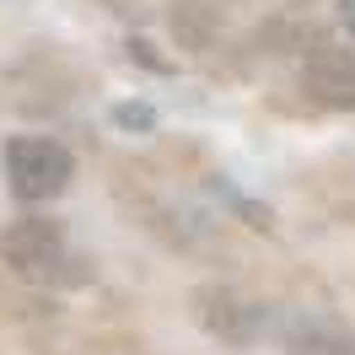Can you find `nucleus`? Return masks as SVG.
<instances>
[{"mask_svg":"<svg viewBox=\"0 0 355 355\" xmlns=\"http://www.w3.org/2000/svg\"><path fill=\"white\" fill-rule=\"evenodd\" d=\"M124 54H130L135 65H146L151 76H173V60H162V54H156V44H146V38H130V44H124Z\"/></svg>","mask_w":355,"mask_h":355,"instance_id":"9","label":"nucleus"},{"mask_svg":"<svg viewBox=\"0 0 355 355\" xmlns=\"http://www.w3.org/2000/svg\"><path fill=\"white\" fill-rule=\"evenodd\" d=\"M296 81L318 108L329 113H355V44L339 33H318L302 44Z\"/></svg>","mask_w":355,"mask_h":355,"instance_id":"4","label":"nucleus"},{"mask_svg":"<svg viewBox=\"0 0 355 355\" xmlns=\"http://www.w3.org/2000/svg\"><path fill=\"white\" fill-rule=\"evenodd\" d=\"M210 189H216V200H226V205H232V216H243V226H253V232H275V216H269L264 205H253L248 194H237V189H232L226 178H216Z\"/></svg>","mask_w":355,"mask_h":355,"instance_id":"8","label":"nucleus"},{"mask_svg":"<svg viewBox=\"0 0 355 355\" xmlns=\"http://www.w3.org/2000/svg\"><path fill=\"white\" fill-rule=\"evenodd\" d=\"M0 264L27 286H54V291L92 280V264L70 248L65 226L49 216H17L0 226Z\"/></svg>","mask_w":355,"mask_h":355,"instance_id":"1","label":"nucleus"},{"mask_svg":"<svg viewBox=\"0 0 355 355\" xmlns=\"http://www.w3.org/2000/svg\"><path fill=\"white\" fill-rule=\"evenodd\" d=\"M108 124L119 135H156L162 113H156L146 97H124V103H113V108H108Z\"/></svg>","mask_w":355,"mask_h":355,"instance_id":"7","label":"nucleus"},{"mask_svg":"<svg viewBox=\"0 0 355 355\" xmlns=\"http://www.w3.org/2000/svg\"><path fill=\"white\" fill-rule=\"evenodd\" d=\"M334 33L355 44V0H334Z\"/></svg>","mask_w":355,"mask_h":355,"instance_id":"10","label":"nucleus"},{"mask_svg":"<svg viewBox=\"0 0 355 355\" xmlns=\"http://www.w3.org/2000/svg\"><path fill=\"white\" fill-rule=\"evenodd\" d=\"M0 173L17 205H49L60 200L76 178V151L60 135H11L0 146Z\"/></svg>","mask_w":355,"mask_h":355,"instance_id":"2","label":"nucleus"},{"mask_svg":"<svg viewBox=\"0 0 355 355\" xmlns=\"http://www.w3.org/2000/svg\"><path fill=\"white\" fill-rule=\"evenodd\" d=\"M194 323H200L210 339H221L232 350H248V345H259L269 329H275V312L264 302H253L248 291L226 286V280H205L194 286Z\"/></svg>","mask_w":355,"mask_h":355,"instance_id":"3","label":"nucleus"},{"mask_svg":"<svg viewBox=\"0 0 355 355\" xmlns=\"http://www.w3.org/2000/svg\"><path fill=\"white\" fill-rule=\"evenodd\" d=\"M167 22H173V38L183 49H205L216 33H221V11H216V6H205V0H173Z\"/></svg>","mask_w":355,"mask_h":355,"instance_id":"6","label":"nucleus"},{"mask_svg":"<svg viewBox=\"0 0 355 355\" xmlns=\"http://www.w3.org/2000/svg\"><path fill=\"white\" fill-rule=\"evenodd\" d=\"M275 339L286 355H355V323L323 307H291L275 318Z\"/></svg>","mask_w":355,"mask_h":355,"instance_id":"5","label":"nucleus"}]
</instances>
